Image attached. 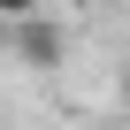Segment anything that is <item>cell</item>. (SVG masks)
I'll return each mask as SVG.
<instances>
[{
  "mask_svg": "<svg viewBox=\"0 0 130 130\" xmlns=\"http://www.w3.org/2000/svg\"><path fill=\"white\" fill-rule=\"evenodd\" d=\"M23 15H38V0H0V23H23Z\"/></svg>",
  "mask_w": 130,
  "mask_h": 130,
  "instance_id": "2",
  "label": "cell"
},
{
  "mask_svg": "<svg viewBox=\"0 0 130 130\" xmlns=\"http://www.w3.org/2000/svg\"><path fill=\"white\" fill-rule=\"evenodd\" d=\"M8 31H15V61H31V69H61V54H69L61 23H46V15H23V23H8Z\"/></svg>",
  "mask_w": 130,
  "mask_h": 130,
  "instance_id": "1",
  "label": "cell"
},
{
  "mask_svg": "<svg viewBox=\"0 0 130 130\" xmlns=\"http://www.w3.org/2000/svg\"><path fill=\"white\" fill-rule=\"evenodd\" d=\"M122 107H130V69H122Z\"/></svg>",
  "mask_w": 130,
  "mask_h": 130,
  "instance_id": "3",
  "label": "cell"
}]
</instances>
